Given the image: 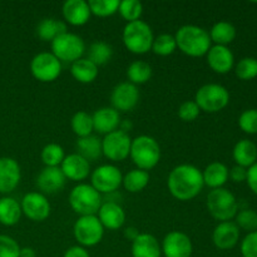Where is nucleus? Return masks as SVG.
Returning a JSON list of instances; mask_svg holds the SVG:
<instances>
[{"label": "nucleus", "mask_w": 257, "mask_h": 257, "mask_svg": "<svg viewBox=\"0 0 257 257\" xmlns=\"http://www.w3.org/2000/svg\"><path fill=\"white\" fill-rule=\"evenodd\" d=\"M195 102L201 110L206 113H217L225 109L230 103V93L227 88L217 83L202 85L196 92Z\"/></svg>", "instance_id": "obj_7"}, {"label": "nucleus", "mask_w": 257, "mask_h": 257, "mask_svg": "<svg viewBox=\"0 0 257 257\" xmlns=\"http://www.w3.org/2000/svg\"><path fill=\"white\" fill-rule=\"evenodd\" d=\"M235 74L241 80H252L257 78V59L245 57L235 65Z\"/></svg>", "instance_id": "obj_40"}, {"label": "nucleus", "mask_w": 257, "mask_h": 257, "mask_svg": "<svg viewBox=\"0 0 257 257\" xmlns=\"http://www.w3.org/2000/svg\"><path fill=\"white\" fill-rule=\"evenodd\" d=\"M52 53L62 63H74L83 58L85 53V43L82 37L74 33H64L55 38L52 43Z\"/></svg>", "instance_id": "obj_8"}, {"label": "nucleus", "mask_w": 257, "mask_h": 257, "mask_svg": "<svg viewBox=\"0 0 257 257\" xmlns=\"http://www.w3.org/2000/svg\"><path fill=\"white\" fill-rule=\"evenodd\" d=\"M65 23L73 27H82L90 19L89 5L84 0H67L62 8Z\"/></svg>", "instance_id": "obj_22"}, {"label": "nucleus", "mask_w": 257, "mask_h": 257, "mask_svg": "<svg viewBox=\"0 0 257 257\" xmlns=\"http://www.w3.org/2000/svg\"><path fill=\"white\" fill-rule=\"evenodd\" d=\"M93 127L95 132L100 135H108L119 128L120 115L119 112L112 107H102L92 114Z\"/></svg>", "instance_id": "obj_23"}, {"label": "nucleus", "mask_w": 257, "mask_h": 257, "mask_svg": "<svg viewBox=\"0 0 257 257\" xmlns=\"http://www.w3.org/2000/svg\"><path fill=\"white\" fill-rule=\"evenodd\" d=\"M130 157L137 168L148 172L160 163L161 147L157 141L151 136H138L132 140Z\"/></svg>", "instance_id": "obj_3"}, {"label": "nucleus", "mask_w": 257, "mask_h": 257, "mask_svg": "<svg viewBox=\"0 0 257 257\" xmlns=\"http://www.w3.org/2000/svg\"><path fill=\"white\" fill-rule=\"evenodd\" d=\"M162 255L165 257H191L193 245L188 235L181 231H171L162 241Z\"/></svg>", "instance_id": "obj_15"}, {"label": "nucleus", "mask_w": 257, "mask_h": 257, "mask_svg": "<svg viewBox=\"0 0 257 257\" xmlns=\"http://www.w3.org/2000/svg\"><path fill=\"white\" fill-rule=\"evenodd\" d=\"M132 257H161L162 248L157 238L151 233H140L132 242Z\"/></svg>", "instance_id": "obj_24"}, {"label": "nucleus", "mask_w": 257, "mask_h": 257, "mask_svg": "<svg viewBox=\"0 0 257 257\" xmlns=\"http://www.w3.org/2000/svg\"><path fill=\"white\" fill-rule=\"evenodd\" d=\"M132 128H133V123L131 122V120L124 119V120H120V124H119V128H118V130L122 131V132H124V133H128L130 131H132Z\"/></svg>", "instance_id": "obj_51"}, {"label": "nucleus", "mask_w": 257, "mask_h": 257, "mask_svg": "<svg viewBox=\"0 0 257 257\" xmlns=\"http://www.w3.org/2000/svg\"><path fill=\"white\" fill-rule=\"evenodd\" d=\"M176 49H177V43H176L175 35L161 34L153 39L151 50L160 57H168L173 54Z\"/></svg>", "instance_id": "obj_37"}, {"label": "nucleus", "mask_w": 257, "mask_h": 257, "mask_svg": "<svg viewBox=\"0 0 257 257\" xmlns=\"http://www.w3.org/2000/svg\"><path fill=\"white\" fill-rule=\"evenodd\" d=\"M123 44L131 53L137 55L146 54L152 49V28L143 20L127 23L122 34Z\"/></svg>", "instance_id": "obj_5"}, {"label": "nucleus", "mask_w": 257, "mask_h": 257, "mask_svg": "<svg viewBox=\"0 0 257 257\" xmlns=\"http://www.w3.org/2000/svg\"><path fill=\"white\" fill-rule=\"evenodd\" d=\"M123 175L114 165H102L95 168L90 175V185L100 195H110L122 186Z\"/></svg>", "instance_id": "obj_12"}, {"label": "nucleus", "mask_w": 257, "mask_h": 257, "mask_svg": "<svg viewBox=\"0 0 257 257\" xmlns=\"http://www.w3.org/2000/svg\"><path fill=\"white\" fill-rule=\"evenodd\" d=\"M23 215L34 222H43L47 220L52 212V206L47 196L40 192H29L23 197L22 202Z\"/></svg>", "instance_id": "obj_13"}, {"label": "nucleus", "mask_w": 257, "mask_h": 257, "mask_svg": "<svg viewBox=\"0 0 257 257\" xmlns=\"http://www.w3.org/2000/svg\"><path fill=\"white\" fill-rule=\"evenodd\" d=\"M132 138L128 133L117 130L108 133L102 140V152L105 158L113 162H122L130 157Z\"/></svg>", "instance_id": "obj_11"}, {"label": "nucleus", "mask_w": 257, "mask_h": 257, "mask_svg": "<svg viewBox=\"0 0 257 257\" xmlns=\"http://www.w3.org/2000/svg\"><path fill=\"white\" fill-rule=\"evenodd\" d=\"M232 157L237 166L251 167L257 162V146L250 140H240L233 147Z\"/></svg>", "instance_id": "obj_26"}, {"label": "nucleus", "mask_w": 257, "mask_h": 257, "mask_svg": "<svg viewBox=\"0 0 257 257\" xmlns=\"http://www.w3.org/2000/svg\"><path fill=\"white\" fill-rule=\"evenodd\" d=\"M118 13L123 19L127 20V23L137 22L142 17L143 5L140 0H123L119 2Z\"/></svg>", "instance_id": "obj_39"}, {"label": "nucleus", "mask_w": 257, "mask_h": 257, "mask_svg": "<svg viewBox=\"0 0 257 257\" xmlns=\"http://www.w3.org/2000/svg\"><path fill=\"white\" fill-rule=\"evenodd\" d=\"M150 183V173L147 171L135 168L123 176L122 185L128 192L138 193L145 190Z\"/></svg>", "instance_id": "obj_32"}, {"label": "nucleus", "mask_w": 257, "mask_h": 257, "mask_svg": "<svg viewBox=\"0 0 257 257\" xmlns=\"http://www.w3.org/2000/svg\"><path fill=\"white\" fill-rule=\"evenodd\" d=\"M247 177V168H243L241 166H233L231 170H228V178L235 183L245 182Z\"/></svg>", "instance_id": "obj_46"}, {"label": "nucleus", "mask_w": 257, "mask_h": 257, "mask_svg": "<svg viewBox=\"0 0 257 257\" xmlns=\"http://www.w3.org/2000/svg\"><path fill=\"white\" fill-rule=\"evenodd\" d=\"M152 77V67L145 60H135L127 68L128 82L135 85L145 84Z\"/></svg>", "instance_id": "obj_33"}, {"label": "nucleus", "mask_w": 257, "mask_h": 257, "mask_svg": "<svg viewBox=\"0 0 257 257\" xmlns=\"http://www.w3.org/2000/svg\"><path fill=\"white\" fill-rule=\"evenodd\" d=\"M240 241V228L232 221L220 222L212 233V242L218 250H231Z\"/></svg>", "instance_id": "obj_19"}, {"label": "nucleus", "mask_w": 257, "mask_h": 257, "mask_svg": "<svg viewBox=\"0 0 257 257\" xmlns=\"http://www.w3.org/2000/svg\"><path fill=\"white\" fill-rule=\"evenodd\" d=\"M140 233L141 232L138 231V228L133 227V226H130V227H127L124 230V237L127 238L128 241H131V242H133V241L138 237V235H140Z\"/></svg>", "instance_id": "obj_49"}, {"label": "nucleus", "mask_w": 257, "mask_h": 257, "mask_svg": "<svg viewBox=\"0 0 257 257\" xmlns=\"http://www.w3.org/2000/svg\"><path fill=\"white\" fill-rule=\"evenodd\" d=\"M73 235L79 246L93 247L102 241L104 236V227L98 220L97 215L79 216L73 226Z\"/></svg>", "instance_id": "obj_9"}, {"label": "nucleus", "mask_w": 257, "mask_h": 257, "mask_svg": "<svg viewBox=\"0 0 257 257\" xmlns=\"http://www.w3.org/2000/svg\"><path fill=\"white\" fill-rule=\"evenodd\" d=\"M240 250L242 257H257V231L247 233L243 237Z\"/></svg>", "instance_id": "obj_45"}, {"label": "nucleus", "mask_w": 257, "mask_h": 257, "mask_svg": "<svg viewBox=\"0 0 257 257\" xmlns=\"http://www.w3.org/2000/svg\"><path fill=\"white\" fill-rule=\"evenodd\" d=\"M208 34H210L211 42L215 43V45L227 47L235 40L237 32H236L235 25L231 24L230 22H217L212 25Z\"/></svg>", "instance_id": "obj_31"}, {"label": "nucleus", "mask_w": 257, "mask_h": 257, "mask_svg": "<svg viewBox=\"0 0 257 257\" xmlns=\"http://www.w3.org/2000/svg\"><path fill=\"white\" fill-rule=\"evenodd\" d=\"M175 39L178 49L183 54L192 58L203 57L212 47L207 30L197 25L190 24L181 27L176 33Z\"/></svg>", "instance_id": "obj_2"}, {"label": "nucleus", "mask_w": 257, "mask_h": 257, "mask_svg": "<svg viewBox=\"0 0 257 257\" xmlns=\"http://www.w3.org/2000/svg\"><path fill=\"white\" fill-rule=\"evenodd\" d=\"M75 147H77L78 155L82 156L89 163L98 161L103 156L102 140H99L97 136L90 135L88 137L78 138Z\"/></svg>", "instance_id": "obj_29"}, {"label": "nucleus", "mask_w": 257, "mask_h": 257, "mask_svg": "<svg viewBox=\"0 0 257 257\" xmlns=\"http://www.w3.org/2000/svg\"><path fill=\"white\" fill-rule=\"evenodd\" d=\"M203 183L211 190L222 188L228 181V168L222 162H212L202 172Z\"/></svg>", "instance_id": "obj_25"}, {"label": "nucleus", "mask_w": 257, "mask_h": 257, "mask_svg": "<svg viewBox=\"0 0 257 257\" xmlns=\"http://www.w3.org/2000/svg\"><path fill=\"white\" fill-rule=\"evenodd\" d=\"M238 127L246 135H257V109L243 110L238 117Z\"/></svg>", "instance_id": "obj_42"}, {"label": "nucleus", "mask_w": 257, "mask_h": 257, "mask_svg": "<svg viewBox=\"0 0 257 257\" xmlns=\"http://www.w3.org/2000/svg\"><path fill=\"white\" fill-rule=\"evenodd\" d=\"M98 220L103 225L104 230H118L125 222V212L118 202L107 201L103 202L97 213Z\"/></svg>", "instance_id": "obj_21"}, {"label": "nucleus", "mask_w": 257, "mask_h": 257, "mask_svg": "<svg viewBox=\"0 0 257 257\" xmlns=\"http://www.w3.org/2000/svg\"><path fill=\"white\" fill-rule=\"evenodd\" d=\"M65 176L60 167H44L37 177V187L43 195H55L65 186Z\"/></svg>", "instance_id": "obj_18"}, {"label": "nucleus", "mask_w": 257, "mask_h": 257, "mask_svg": "<svg viewBox=\"0 0 257 257\" xmlns=\"http://www.w3.org/2000/svg\"><path fill=\"white\" fill-rule=\"evenodd\" d=\"M30 73L42 83L54 82L62 73V62L53 53H38L30 62Z\"/></svg>", "instance_id": "obj_10"}, {"label": "nucleus", "mask_w": 257, "mask_h": 257, "mask_svg": "<svg viewBox=\"0 0 257 257\" xmlns=\"http://www.w3.org/2000/svg\"><path fill=\"white\" fill-rule=\"evenodd\" d=\"M248 188L257 196V162L247 168V177H246Z\"/></svg>", "instance_id": "obj_47"}, {"label": "nucleus", "mask_w": 257, "mask_h": 257, "mask_svg": "<svg viewBox=\"0 0 257 257\" xmlns=\"http://www.w3.org/2000/svg\"><path fill=\"white\" fill-rule=\"evenodd\" d=\"M206 58L208 67L217 74H227L235 67V55L228 47L212 45Z\"/></svg>", "instance_id": "obj_17"}, {"label": "nucleus", "mask_w": 257, "mask_h": 257, "mask_svg": "<svg viewBox=\"0 0 257 257\" xmlns=\"http://www.w3.org/2000/svg\"><path fill=\"white\" fill-rule=\"evenodd\" d=\"M22 206L15 198L9 196L0 198V223L3 226H15L22 218Z\"/></svg>", "instance_id": "obj_27"}, {"label": "nucleus", "mask_w": 257, "mask_h": 257, "mask_svg": "<svg viewBox=\"0 0 257 257\" xmlns=\"http://www.w3.org/2000/svg\"><path fill=\"white\" fill-rule=\"evenodd\" d=\"M19 257H37V253L32 247H20Z\"/></svg>", "instance_id": "obj_50"}, {"label": "nucleus", "mask_w": 257, "mask_h": 257, "mask_svg": "<svg viewBox=\"0 0 257 257\" xmlns=\"http://www.w3.org/2000/svg\"><path fill=\"white\" fill-rule=\"evenodd\" d=\"M200 113L201 109L196 104L195 100H186L178 108V117L183 122H193L195 119H197Z\"/></svg>", "instance_id": "obj_44"}, {"label": "nucleus", "mask_w": 257, "mask_h": 257, "mask_svg": "<svg viewBox=\"0 0 257 257\" xmlns=\"http://www.w3.org/2000/svg\"><path fill=\"white\" fill-rule=\"evenodd\" d=\"M70 127H72L73 133L78 138L88 137L94 131L92 114H89L87 112H83V110L74 113V115L70 119Z\"/></svg>", "instance_id": "obj_35"}, {"label": "nucleus", "mask_w": 257, "mask_h": 257, "mask_svg": "<svg viewBox=\"0 0 257 257\" xmlns=\"http://www.w3.org/2000/svg\"><path fill=\"white\" fill-rule=\"evenodd\" d=\"M69 206L77 215H97L103 203V197L92 185L79 183L69 193Z\"/></svg>", "instance_id": "obj_4"}, {"label": "nucleus", "mask_w": 257, "mask_h": 257, "mask_svg": "<svg viewBox=\"0 0 257 257\" xmlns=\"http://www.w3.org/2000/svg\"><path fill=\"white\" fill-rule=\"evenodd\" d=\"M22 180V170L12 157H0V193L9 195L19 186Z\"/></svg>", "instance_id": "obj_16"}, {"label": "nucleus", "mask_w": 257, "mask_h": 257, "mask_svg": "<svg viewBox=\"0 0 257 257\" xmlns=\"http://www.w3.org/2000/svg\"><path fill=\"white\" fill-rule=\"evenodd\" d=\"M235 223L240 230L247 231L248 233L257 231V212L250 208L238 210L235 217Z\"/></svg>", "instance_id": "obj_41"}, {"label": "nucleus", "mask_w": 257, "mask_h": 257, "mask_svg": "<svg viewBox=\"0 0 257 257\" xmlns=\"http://www.w3.org/2000/svg\"><path fill=\"white\" fill-rule=\"evenodd\" d=\"M40 158L45 167H60L65 158V153L62 146L58 143H48L42 150Z\"/></svg>", "instance_id": "obj_36"}, {"label": "nucleus", "mask_w": 257, "mask_h": 257, "mask_svg": "<svg viewBox=\"0 0 257 257\" xmlns=\"http://www.w3.org/2000/svg\"><path fill=\"white\" fill-rule=\"evenodd\" d=\"M20 246L8 235H0V257H19Z\"/></svg>", "instance_id": "obj_43"}, {"label": "nucleus", "mask_w": 257, "mask_h": 257, "mask_svg": "<svg viewBox=\"0 0 257 257\" xmlns=\"http://www.w3.org/2000/svg\"><path fill=\"white\" fill-rule=\"evenodd\" d=\"M113 57V48L108 43L97 40L92 43L88 48V59L94 63L97 67L104 65L112 59Z\"/></svg>", "instance_id": "obj_34"}, {"label": "nucleus", "mask_w": 257, "mask_h": 257, "mask_svg": "<svg viewBox=\"0 0 257 257\" xmlns=\"http://www.w3.org/2000/svg\"><path fill=\"white\" fill-rule=\"evenodd\" d=\"M67 32V24L62 20L54 19V18H45L37 27V35L43 42L52 43L55 38Z\"/></svg>", "instance_id": "obj_30"}, {"label": "nucleus", "mask_w": 257, "mask_h": 257, "mask_svg": "<svg viewBox=\"0 0 257 257\" xmlns=\"http://www.w3.org/2000/svg\"><path fill=\"white\" fill-rule=\"evenodd\" d=\"M140 100V90L137 85L130 82H123L115 85L110 94L112 108L117 112H131L136 108Z\"/></svg>", "instance_id": "obj_14"}, {"label": "nucleus", "mask_w": 257, "mask_h": 257, "mask_svg": "<svg viewBox=\"0 0 257 257\" xmlns=\"http://www.w3.org/2000/svg\"><path fill=\"white\" fill-rule=\"evenodd\" d=\"M206 205L210 215L220 222L233 220L240 208L235 195L223 187L211 190Z\"/></svg>", "instance_id": "obj_6"}, {"label": "nucleus", "mask_w": 257, "mask_h": 257, "mask_svg": "<svg viewBox=\"0 0 257 257\" xmlns=\"http://www.w3.org/2000/svg\"><path fill=\"white\" fill-rule=\"evenodd\" d=\"M70 74L77 82L83 84L93 83L98 77V67L88 58H80L70 65Z\"/></svg>", "instance_id": "obj_28"}, {"label": "nucleus", "mask_w": 257, "mask_h": 257, "mask_svg": "<svg viewBox=\"0 0 257 257\" xmlns=\"http://www.w3.org/2000/svg\"><path fill=\"white\" fill-rule=\"evenodd\" d=\"M90 14L98 18H108L118 12L119 2L118 0H90L88 2Z\"/></svg>", "instance_id": "obj_38"}, {"label": "nucleus", "mask_w": 257, "mask_h": 257, "mask_svg": "<svg viewBox=\"0 0 257 257\" xmlns=\"http://www.w3.org/2000/svg\"><path fill=\"white\" fill-rule=\"evenodd\" d=\"M60 170L65 178L74 182H80L90 175V163L78 153H72L65 156L64 161L60 165Z\"/></svg>", "instance_id": "obj_20"}, {"label": "nucleus", "mask_w": 257, "mask_h": 257, "mask_svg": "<svg viewBox=\"0 0 257 257\" xmlns=\"http://www.w3.org/2000/svg\"><path fill=\"white\" fill-rule=\"evenodd\" d=\"M63 257H90V255L84 247L77 245L68 248V250L64 252V255H63Z\"/></svg>", "instance_id": "obj_48"}, {"label": "nucleus", "mask_w": 257, "mask_h": 257, "mask_svg": "<svg viewBox=\"0 0 257 257\" xmlns=\"http://www.w3.org/2000/svg\"><path fill=\"white\" fill-rule=\"evenodd\" d=\"M202 171L193 165H178L170 172L167 187L171 195L178 201H191L197 197L202 191Z\"/></svg>", "instance_id": "obj_1"}]
</instances>
